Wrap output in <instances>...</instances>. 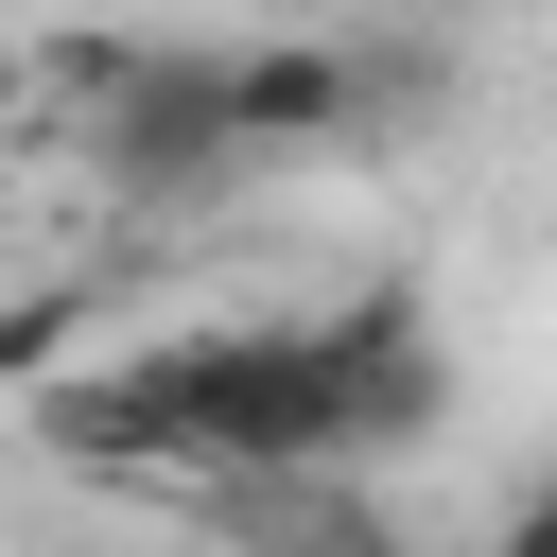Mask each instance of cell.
Segmentation results:
<instances>
[{
	"mask_svg": "<svg viewBox=\"0 0 557 557\" xmlns=\"http://www.w3.org/2000/svg\"><path fill=\"white\" fill-rule=\"evenodd\" d=\"M366 122H383V70H366V52H331V35L226 52V139H244V174H261V157H348Z\"/></svg>",
	"mask_w": 557,
	"mask_h": 557,
	"instance_id": "2",
	"label": "cell"
},
{
	"mask_svg": "<svg viewBox=\"0 0 557 557\" xmlns=\"http://www.w3.org/2000/svg\"><path fill=\"white\" fill-rule=\"evenodd\" d=\"M487 557H557V470H540V487H522V505L487 522Z\"/></svg>",
	"mask_w": 557,
	"mask_h": 557,
	"instance_id": "4",
	"label": "cell"
},
{
	"mask_svg": "<svg viewBox=\"0 0 557 557\" xmlns=\"http://www.w3.org/2000/svg\"><path fill=\"white\" fill-rule=\"evenodd\" d=\"M244 505H261V540H278V557H400V540H383L366 505H331V487H244Z\"/></svg>",
	"mask_w": 557,
	"mask_h": 557,
	"instance_id": "3",
	"label": "cell"
},
{
	"mask_svg": "<svg viewBox=\"0 0 557 557\" xmlns=\"http://www.w3.org/2000/svg\"><path fill=\"white\" fill-rule=\"evenodd\" d=\"M87 157H104V191H139V209L226 191V174H244V139H226V52H191V35L104 52V87H87Z\"/></svg>",
	"mask_w": 557,
	"mask_h": 557,
	"instance_id": "1",
	"label": "cell"
}]
</instances>
